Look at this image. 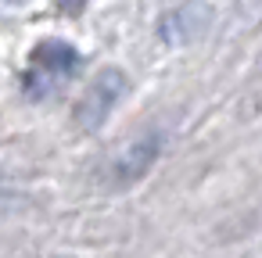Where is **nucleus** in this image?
Returning a JSON list of instances; mask_svg holds the SVG:
<instances>
[{
  "instance_id": "1",
  "label": "nucleus",
  "mask_w": 262,
  "mask_h": 258,
  "mask_svg": "<svg viewBox=\"0 0 262 258\" xmlns=\"http://www.w3.org/2000/svg\"><path fill=\"white\" fill-rule=\"evenodd\" d=\"M162 144H165L162 133H144V136L122 144V147L108 158V165L101 169V186H104V190H115V194L137 186V183L158 165Z\"/></svg>"
},
{
  "instance_id": "4",
  "label": "nucleus",
  "mask_w": 262,
  "mask_h": 258,
  "mask_svg": "<svg viewBox=\"0 0 262 258\" xmlns=\"http://www.w3.org/2000/svg\"><path fill=\"white\" fill-rule=\"evenodd\" d=\"M208 26V8H201L198 0H190V4H180L172 8L162 22H158V36L172 47H183L190 40H198Z\"/></svg>"
},
{
  "instance_id": "6",
  "label": "nucleus",
  "mask_w": 262,
  "mask_h": 258,
  "mask_svg": "<svg viewBox=\"0 0 262 258\" xmlns=\"http://www.w3.org/2000/svg\"><path fill=\"white\" fill-rule=\"evenodd\" d=\"M4 4H22V0H4Z\"/></svg>"
},
{
  "instance_id": "3",
  "label": "nucleus",
  "mask_w": 262,
  "mask_h": 258,
  "mask_svg": "<svg viewBox=\"0 0 262 258\" xmlns=\"http://www.w3.org/2000/svg\"><path fill=\"white\" fill-rule=\"evenodd\" d=\"M33 72H40L43 79H72L83 65L79 51L65 40H43L33 47Z\"/></svg>"
},
{
  "instance_id": "5",
  "label": "nucleus",
  "mask_w": 262,
  "mask_h": 258,
  "mask_svg": "<svg viewBox=\"0 0 262 258\" xmlns=\"http://www.w3.org/2000/svg\"><path fill=\"white\" fill-rule=\"evenodd\" d=\"M54 4H58L61 11H69V15H76V11H83V8H86V0H54Z\"/></svg>"
},
{
  "instance_id": "2",
  "label": "nucleus",
  "mask_w": 262,
  "mask_h": 258,
  "mask_svg": "<svg viewBox=\"0 0 262 258\" xmlns=\"http://www.w3.org/2000/svg\"><path fill=\"white\" fill-rule=\"evenodd\" d=\"M126 90H129V79H126L122 68H104V72H97L94 83L86 86V93L79 97L76 111H72L76 126H79L83 133L101 129V126L108 122V115L115 111V104L126 97Z\"/></svg>"
}]
</instances>
